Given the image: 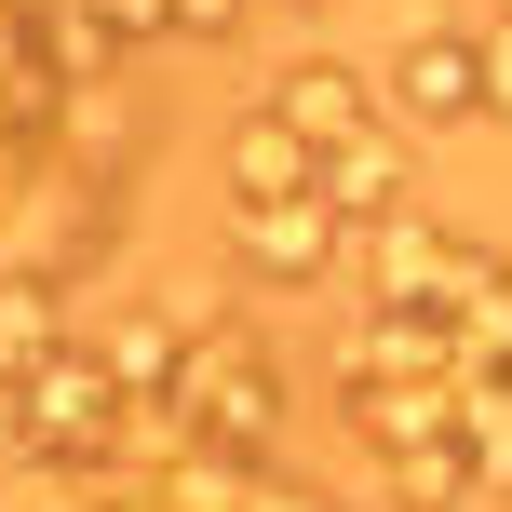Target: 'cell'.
I'll use <instances>...</instances> for the list:
<instances>
[{
	"mask_svg": "<svg viewBox=\"0 0 512 512\" xmlns=\"http://www.w3.org/2000/svg\"><path fill=\"white\" fill-rule=\"evenodd\" d=\"M176 418L216 445V459H270L283 445V364L256 351L243 324H216V310H189V351H176Z\"/></svg>",
	"mask_w": 512,
	"mask_h": 512,
	"instance_id": "cell-1",
	"label": "cell"
},
{
	"mask_svg": "<svg viewBox=\"0 0 512 512\" xmlns=\"http://www.w3.org/2000/svg\"><path fill=\"white\" fill-rule=\"evenodd\" d=\"M391 122H472L486 108V81H472V27H418L405 54H391Z\"/></svg>",
	"mask_w": 512,
	"mask_h": 512,
	"instance_id": "cell-2",
	"label": "cell"
},
{
	"mask_svg": "<svg viewBox=\"0 0 512 512\" xmlns=\"http://www.w3.org/2000/svg\"><path fill=\"white\" fill-rule=\"evenodd\" d=\"M243 256H256V283H324L351 256V230L324 203H243Z\"/></svg>",
	"mask_w": 512,
	"mask_h": 512,
	"instance_id": "cell-3",
	"label": "cell"
},
{
	"mask_svg": "<svg viewBox=\"0 0 512 512\" xmlns=\"http://www.w3.org/2000/svg\"><path fill=\"white\" fill-rule=\"evenodd\" d=\"M270 122H297V135H310V162H324V149H351V135H378L391 108L364 95L351 68H283V95H270Z\"/></svg>",
	"mask_w": 512,
	"mask_h": 512,
	"instance_id": "cell-4",
	"label": "cell"
},
{
	"mask_svg": "<svg viewBox=\"0 0 512 512\" xmlns=\"http://www.w3.org/2000/svg\"><path fill=\"white\" fill-rule=\"evenodd\" d=\"M472 81H486V108H499V122H512V14L486 27V41H472Z\"/></svg>",
	"mask_w": 512,
	"mask_h": 512,
	"instance_id": "cell-5",
	"label": "cell"
},
{
	"mask_svg": "<svg viewBox=\"0 0 512 512\" xmlns=\"http://www.w3.org/2000/svg\"><path fill=\"white\" fill-rule=\"evenodd\" d=\"M499 512H512V499H499Z\"/></svg>",
	"mask_w": 512,
	"mask_h": 512,
	"instance_id": "cell-6",
	"label": "cell"
}]
</instances>
